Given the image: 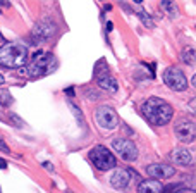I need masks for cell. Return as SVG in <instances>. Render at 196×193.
Returning <instances> with one entry per match:
<instances>
[{"instance_id":"cell-13","label":"cell","mask_w":196,"mask_h":193,"mask_svg":"<svg viewBox=\"0 0 196 193\" xmlns=\"http://www.w3.org/2000/svg\"><path fill=\"white\" fill-rule=\"evenodd\" d=\"M172 160L177 166H189L193 162V157H191L189 150H186V148H176L172 152Z\"/></svg>"},{"instance_id":"cell-20","label":"cell","mask_w":196,"mask_h":193,"mask_svg":"<svg viewBox=\"0 0 196 193\" xmlns=\"http://www.w3.org/2000/svg\"><path fill=\"white\" fill-rule=\"evenodd\" d=\"M0 150H3L5 154H10V148H9V147H7V145L2 142V140H0Z\"/></svg>"},{"instance_id":"cell-22","label":"cell","mask_w":196,"mask_h":193,"mask_svg":"<svg viewBox=\"0 0 196 193\" xmlns=\"http://www.w3.org/2000/svg\"><path fill=\"white\" fill-rule=\"evenodd\" d=\"M84 93H88V95H90V98H96V97H98V95H96L95 91H91V90H86Z\"/></svg>"},{"instance_id":"cell-12","label":"cell","mask_w":196,"mask_h":193,"mask_svg":"<svg viewBox=\"0 0 196 193\" xmlns=\"http://www.w3.org/2000/svg\"><path fill=\"white\" fill-rule=\"evenodd\" d=\"M164 192V186L160 181L157 179H145L138 185V193H162Z\"/></svg>"},{"instance_id":"cell-8","label":"cell","mask_w":196,"mask_h":193,"mask_svg":"<svg viewBox=\"0 0 196 193\" xmlns=\"http://www.w3.org/2000/svg\"><path fill=\"white\" fill-rule=\"evenodd\" d=\"M174 133H176V138L179 142H183V143H193L196 138V126L191 119L181 117L174 124Z\"/></svg>"},{"instance_id":"cell-18","label":"cell","mask_w":196,"mask_h":193,"mask_svg":"<svg viewBox=\"0 0 196 193\" xmlns=\"http://www.w3.org/2000/svg\"><path fill=\"white\" fill-rule=\"evenodd\" d=\"M138 14H139V19L145 22V26H146V28H153V21H152V17H150V14H148V12L139 10Z\"/></svg>"},{"instance_id":"cell-1","label":"cell","mask_w":196,"mask_h":193,"mask_svg":"<svg viewBox=\"0 0 196 193\" xmlns=\"http://www.w3.org/2000/svg\"><path fill=\"white\" fill-rule=\"evenodd\" d=\"M141 112L143 116L152 123V124H157V126H164V124H169V121L172 119L174 116V109L169 102L158 98V97H150L143 107H141Z\"/></svg>"},{"instance_id":"cell-14","label":"cell","mask_w":196,"mask_h":193,"mask_svg":"<svg viewBox=\"0 0 196 193\" xmlns=\"http://www.w3.org/2000/svg\"><path fill=\"white\" fill-rule=\"evenodd\" d=\"M96 83L102 90L105 91H110V93H115L117 91V81L114 78H110L108 74H103V76H98L96 78Z\"/></svg>"},{"instance_id":"cell-16","label":"cell","mask_w":196,"mask_h":193,"mask_svg":"<svg viewBox=\"0 0 196 193\" xmlns=\"http://www.w3.org/2000/svg\"><path fill=\"white\" fill-rule=\"evenodd\" d=\"M12 102H14V98L10 97V93H9L7 90H2V88H0V105L9 107Z\"/></svg>"},{"instance_id":"cell-10","label":"cell","mask_w":196,"mask_h":193,"mask_svg":"<svg viewBox=\"0 0 196 193\" xmlns=\"http://www.w3.org/2000/svg\"><path fill=\"white\" fill-rule=\"evenodd\" d=\"M176 169L169 164H150L146 167V174L152 178V179H167L170 176H174Z\"/></svg>"},{"instance_id":"cell-7","label":"cell","mask_w":196,"mask_h":193,"mask_svg":"<svg viewBox=\"0 0 196 193\" xmlns=\"http://www.w3.org/2000/svg\"><path fill=\"white\" fill-rule=\"evenodd\" d=\"M112 148L126 162H133L138 157V147L131 140H127V138H115L112 142Z\"/></svg>"},{"instance_id":"cell-4","label":"cell","mask_w":196,"mask_h":193,"mask_svg":"<svg viewBox=\"0 0 196 193\" xmlns=\"http://www.w3.org/2000/svg\"><path fill=\"white\" fill-rule=\"evenodd\" d=\"M53 55L48 52H36L28 66V74L31 78H40L46 72V69L50 67V64H53Z\"/></svg>"},{"instance_id":"cell-11","label":"cell","mask_w":196,"mask_h":193,"mask_svg":"<svg viewBox=\"0 0 196 193\" xmlns=\"http://www.w3.org/2000/svg\"><path fill=\"white\" fill-rule=\"evenodd\" d=\"M129 181H131V174L126 169H114V173L108 178L110 186H114L115 190H126L129 186Z\"/></svg>"},{"instance_id":"cell-19","label":"cell","mask_w":196,"mask_h":193,"mask_svg":"<svg viewBox=\"0 0 196 193\" xmlns=\"http://www.w3.org/2000/svg\"><path fill=\"white\" fill-rule=\"evenodd\" d=\"M162 9H165L167 12L170 10V12H172V16H176V14H177V9H176V5H174L172 2H167V0H164V2H162Z\"/></svg>"},{"instance_id":"cell-9","label":"cell","mask_w":196,"mask_h":193,"mask_svg":"<svg viewBox=\"0 0 196 193\" xmlns=\"http://www.w3.org/2000/svg\"><path fill=\"white\" fill-rule=\"evenodd\" d=\"M57 31V24L50 19V17H45V19H40L34 28H33V36L38 40V41H43V40H48L50 36H53Z\"/></svg>"},{"instance_id":"cell-21","label":"cell","mask_w":196,"mask_h":193,"mask_svg":"<svg viewBox=\"0 0 196 193\" xmlns=\"http://www.w3.org/2000/svg\"><path fill=\"white\" fill-rule=\"evenodd\" d=\"M10 119H12V121H14V123H15V126H22V121H21V119H19V117H15V116H14V114H12V116H10Z\"/></svg>"},{"instance_id":"cell-15","label":"cell","mask_w":196,"mask_h":193,"mask_svg":"<svg viewBox=\"0 0 196 193\" xmlns=\"http://www.w3.org/2000/svg\"><path fill=\"white\" fill-rule=\"evenodd\" d=\"M195 53H196V52H195V48H193V47H186V48L183 50V53H181L183 62H186V64L193 66V64H195V59H196Z\"/></svg>"},{"instance_id":"cell-6","label":"cell","mask_w":196,"mask_h":193,"mask_svg":"<svg viewBox=\"0 0 196 193\" xmlns=\"http://www.w3.org/2000/svg\"><path fill=\"white\" fill-rule=\"evenodd\" d=\"M95 123L103 129H114L119 124V116L112 107L102 105L95 110Z\"/></svg>"},{"instance_id":"cell-3","label":"cell","mask_w":196,"mask_h":193,"mask_svg":"<svg viewBox=\"0 0 196 193\" xmlns=\"http://www.w3.org/2000/svg\"><path fill=\"white\" fill-rule=\"evenodd\" d=\"M90 160L93 162V166L100 171H108V169H115L117 160L115 155L103 145H96L95 148H91L90 152Z\"/></svg>"},{"instance_id":"cell-2","label":"cell","mask_w":196,"mask_h":193,"mask_svg":"<svg viewBox=\"0 0 196 193\" xmlns=\"http://www.w3.org/2000/svg\"><path fill=\"white\" fill-rule=\"evenodd\" d=\"M28 60V48L22 43L12 41V43H3L0 47V66L15 69L24 66Z\"/></svg>"},{"instance_id":"cell-25","label":"cell","mask_w":196,"mask_h":193,"mask_svg":"<svg viewBox=\"0 0 196 193\" xmlns=\"http://www.w3.org/2000/svg\"><path fill=\"white\" fill-rule=\"evenodd\" d=\"M3 83H5V79H3V76L0 74V85H3Z\"/></svg>"},{"instance_id":"cell-24","label":"cell","mask_w":196,"mask_h":193,"mask_svg":"<svg viewBox=\"0 0 196 193\" xmlns=\"http://www.w3.org/2000/svg\"><path fill=\"white\" fill-rule=\"evenodd\" d=\"M5 167H7V162H5V160H2V159H0V169H5Z\"/></svg>"},{"instance_id":"cell-26","label":"cell","mask_w":196,"mask_h":193,"mask_svg":"<svg viewBox=\"0 0 196 193\" xmlns=\"http://www.w3.org/2000/svg\"><path fill=\"white\" fill-rule=\"evenodd\" d=\"M3 41H5V38H3V36H2V33H0V43H3Z\"/></svg>"},{"instance_id":"cell-17","label":"cell","mask_w":196,"mask_h":193,"mask_svg":"<svg viewBox=\"0 0 196 193\" xmlns=\"http://www.w3.org/2000/svg\"><path fill=\"white\" fill-rule=\"evenodd\" d=\"M164 192L165 193H195L193 190H186L183 185H172L169 188H164Z\"/></svg>"},{"instance_id":"cell-23","label":"cell","mask_w":196,"mask_h":193,"mask_svg":"<svg viewBox=\"0 0 196 193\" xmlns=\"http://www.w3.org/2000/svg\"><path fill=\"white\" fill-rule=\"evenodd\" d=\"M112 29H114V24L108 21V22H107V31H112Z\"/></svg>"},{"instance_id":"cell-5","label":"cell","mask_w":196,"mask_h":193,"mask_svg":"<svg viewBox=\"0 0 196 193\" xmlns=\"http://www.w3.org/2000/svg\"><path fill=\"white\" fill-rule=\"evenodd\" d=\"M164 83L174 91H184L188 88L186 74L177 67H169L164 71Z\"/></svg>"}]
</instances>
